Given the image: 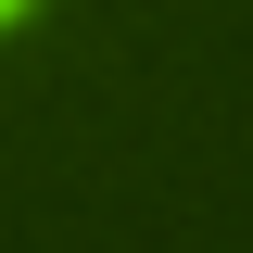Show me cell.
<instances>
[{"label": "cell", "mask_w": 253, "mask_h": 253, "mask_svg": "<svg viewBox=\"0 0 253 253\" xmlns=\"http://www.w3.org/2000/svg\"><path fill=\"white\" fill-rule=\"evenodd\" d=\"M26 13H38V0H0V38H13V26H26Z\"/></svg>", "instance_id": "obj_1"}]
</instances>
